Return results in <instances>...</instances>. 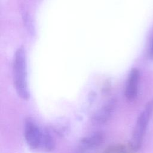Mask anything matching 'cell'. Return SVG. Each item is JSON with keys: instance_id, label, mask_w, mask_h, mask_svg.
Masks as SVG:
<instances>
[{"instance_id": "6da1fadb", "label": "cell", "mask_w": 153, "mask_h": 153, "mask_svg": "<svg viewBox=\"0 0 153 153\" xmlns=\"http://www.w3.org/2000/svg\"><path fill=\"white\" fill-rule=\"evenodd\" d=\"M24 136L32 149L48 152L55 148V142L52 136L29 118L25 121Z\"/></svg>"}, {"instance_id": "7a4b0ae2", "label": "cell", "mask_w": 153, "mask_h": 153, "mask_svg": "<svg viewBox=\"0 0 153 153\" xmlns=\"http://www.w3.org/2000/svg\"><path fill=\"white\" fill-rule=\"evenodd\" d=\"M14 84L18 96L23 100H28L29 92L27 82L26 59L25 51L19 48L15 54L13 63Z\"/></svg>"}, {"instance_id": "3957f363", "label": "cell", "mask_w": 153, "mask_h": 153, "mask_svg": "<svg viewBox=\"0 0 153 153\" xmlns=\"http://www.w3.org/2000/svg\"><path fill=\"white\" fill-rule=\"evenodd\" d=\"M153 112V101H149L144 107L137 117L133 128L131 141L129 145L133 150L137 151L142 145L145 131Z\"/></svg>"}, {"instance_id": "277c9868", "label": "cell", "mask_w": 153, "mask_h": 153, "mask_svg": "<svg viewBox=\"0 0 153 153\" xmlns=\"http://www.w3.org/2000/svg\"><path fill=\"white\" fill-rule=\"evenodd\" d=\"M139 79V70L136 68L132 69L129 74L124 91L125 96L129 101L133 100L137 96Z\"/></svg>"}, {"instance_id": "5b68a950", "label": "cell", "mask_w": 153, "mask_h": 153, "mask_svg": "<svg viewBox=\"0 0 153 153\" xmlns=\"http://www.w3.org/2000/svg\"><path fill=\"white\" fill-rule=\"evenodd\" d=\"M114 102H110L103 106L93 115V121L97 124H103L109 120L114 109Z\"/></svg>"}, {"instance_id": "8992f818", "label": "cell", "mask_w": 153, "mask_h": 153, "mask_svg": "<svg viewBox=\"0 0 153 153\" xmlns=\"http://www.w3.org/2000/svg\"><path fill=\"white\" fill-rule=\"evenodd\" d=\"M103 140L101 133H95L83 138L81 141V146L84 149H91L97 147Z\"/></svg>"}, {"instance_id": "52a82bcc", "label": "cell", "mask_w": 153, "mask_h": 153, "mask_svg": "<svg viewBox=\"0 0 153 153\" xmlns=\"http://www.w3.org/2000/svg\"><path fill=\"white\" fill-rule=\"evenodd\" d=\"M133 150L130 146H127L124 145L118 144L109 146L102 153H131Z\"/></svg>"}, {"instance_id": "ba28073f", "label": "cell", "mask_w": 153, "mask_h": 153, "mask_svg": "<svg viewBox=\"0 0 153 153\" xmlns=\"http://www.w3.org/2000/svg\"><path fill=\"white\" fill-rule=\"evenodd\" d=\"M149 56L151 59H153V38L152 39V42L151 44V46H150V48H149Z\"/></svg>"}]
</instances>
